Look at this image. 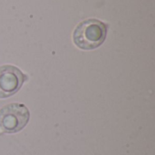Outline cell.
Segmentation results:
<instances>
[{"instance_id":"3957f363","label":"cell","mask_w":155,"mask_h":155,"mask_svg":"<svg viewBox=\"0 0 155 155\" xmlns=\"http://www.w3.org/2000/svg\"><path fill=\"white\" fill-rule=\"evenodd\" d=\"M26 75L14 65L0 66V99L16 94L26 80Z\"/></svg>"},{"instance_id":"7a4b0ae2","label":"cell","mask_w":155,"mask_h":155,"mask_svg":"<svg viewBox=\"0 0 155 155\" xmlns=\"http://www.w3.org/2000/svg\"><path fill=\"white\" fill-rule=\"evenodd\" d=\"M30 118L28 108L23 104L13 103L0 109V131L5 134L20 132Z\"/></svg>"},{"instance_id":"6da1fadb","label":"cell","mask_w":155,"mask_h":155,"mask_svg":"<svg viewBox=\"0 0 155 155\" xmlns=\"http://www.w3.org/2000/svg\"><path fill=\"white\" fill-rule=\"evenodd\" d=\"M107 25L94 18L81 22L74 29L73 40L74 45L83 50H93L99 47L105 40Z\"/></svg>"}]
</instances>
